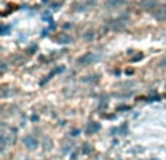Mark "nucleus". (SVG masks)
<instances>
[{"label": "nucleus", "instance_id": "nucleus-2", "mask_svg": "<svg viewBox=\"0 0 166 160\" xmlns=\"http://www.w3.org/2000/svg\"><path fill=\"white\" fill-rule=\"evenodd\" d=\"M98 60V57L93 56L92 52H89V54H86V56H83L82 58H79V64H82V66H86V64H90V63H93Z\"/></svg>", "mask_w": 166, "mask_h": 160}, {"label": "nucleus", "instance_id": "nucleus-3", "mask_svg": "<svg viewBox=\"0 0 166 160\" xmlns=\"http://www.w3.org/2000/svg\"><path fill=\"white\" fill-rule=\"evenodd\" d=\"M24 144L28 147L29 150H32V149H35V147L38 146V141H37V138L34 136H26L24 138Z\"/></svg>", "mask_w": 166, "mask_h": 160}, {"label": "nucleus", "instance_id": "nucleus-9", "mask_svg": "<svg viewBox=\"0 0 166 160\" xmlns=\"http://www.w3.org/2000/svg\"><path fill=\"white\" fill-rule=\"evenodd\" d=\"M162 66H165V67H166V58L163 60V61H162Z\"/></svg>", "mask_w": 166, "mask_h": 160}, {"label": "nucleus", "instance_id": "nucleus-5", "mask_svg": "<svg viewBox=\"0 0 166 160\" xmlns=\"http://www.w3.org/2000/svg\"><path fill=\"white\" fill-rule=\"evenodd\" d=\"M57 42H60V44L71 42V38L69 37V35H60V37H57Z\"/></svg>", "mask_w": 166, "mask_h": 160}, {"label": "nucleus", "instance_id": "nucleus-7", "mask_svg": "<svg viewBox=\"0 0 166 160\" xmlns=\"http://www.w3.org/2000/svg\"><path fill=\"white\" fill-rule=\"evenodd\" d=\"M93 38H95V32H93L92 29H89V31L85 33V39L87 41V42H89V41H92Z\"/></svg>", "mask_w": 166, "mask_h": 160}, {"label": "nucleus", "instance_id": "nucleus-4", "mask_svg": "<svg viewBox=\"0 0 166 160\" xmlns=\"http://www.w3.org/2000/svg\"><path fill=\"white\" fill-rule=\"evenodd\" d=\"M140 6H141L144 10H155L156 9V0H141L140 2Z\"/></svg>", "mask_w": 166, "mask_h": 160}, {"label": "nucleus", "instance_id": "nucleus-1", "mask_svg": "<svg viewBox=\"0 0 166 160\" xmlns=\"http://www.w3.org/2000/svg\"><path fill=\"white\" fill-rule=\"evenodd\" d=\"M153 15L159 20H166V6H156V9L153 10Z\"/></svg>", "mask_w": 166, "mask_h": 160}, {"label": "nucleus", "instance_id": "nucleus-8", "mask_svg": "<svg viewBox=\"0 0 166 160\" xmlns=\"http://www.w3.org/2000/svg\"><path fill=\"white\" fill-rule=\"evenodd\" d=\"M98 130H99V125H98L96 122H90L89 127H87V132H89V134L92 131H98Z\"/></svg>", "mask_w": 166, "mask_h": 160}, {"label": "nucleus", "instance_id": "nucleus-6", "mask_svg": "<svg viewBox=\"0 0 166 160\" xmlns=\"http://www.w3.org/2000/svg\"><path fill=\"white\" fill-rule=\"evenodd\" d=\"M121 3H123V0H108V2H106V6L111 9V7H117V6H119Z\"/></svg>", "mask_w": 166, "mask_h": 160}]
</instances>
